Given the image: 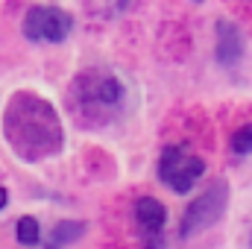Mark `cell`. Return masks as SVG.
<instances>
[{"instance_id": "9", "label": "cell", "mask_w": 252, "mask_h": 249, "mask_svg": "<svg viewBox=\"0 0 252 249\" xmlns=\"http://www.w3.org/2000/svg\"><path fill=\"white\" fill-rule=\"evenodd\" d=\"M15 232H18V241L24 247H35L41 241V226H38L35 217H21L18 226H15Z\"/></svg>"}, {"instance_id": "13", "label": "cell", "mask_w": 252, "mask_h": 249, "mask_svg": "<svg viewBox=\"0 0 252 249\" xmlns=\"http://www.w3.org/2000/svg\"><path fill=\"white\" fill-rule=\"evenodd\" d=\"M250 247H252V241H250Z\"/></svg>"}, {"instance_id": "2", "label": "cell", "mask_w": 252, "mask_h": 249, "mask_svg": "<svg viewBox=\"0 0 252 249\" xmlns=\"http://www.w3.org/2000/svg\"><path fill=\"white\" fill-rule=\"evenodd\" d=\"M124 97L126 88L115 73L100 70V67H88L70 82L67 109L76 118V124L100 126L118 115V109L124 106Z\"/></svg>"}, {"instance_id": "1", "label": "cell", "mask_w": 252, "mask_h": 249, "mask_svg": "<svg viewBox=\"0 0 252 249\" xmlns=\"http://www.w3.org/2000/svg\"><path fill=\"white\" fill-rule=\"evenodd\" d=\"M3 138L9 150L30 164L59 156L64 147V129L59 112L53 109V103H47L44 97L32 91H18L6 103Z\"/></svg>"}, {"instance_id": "12", "label": "cell", "mask_w": 252, "mask_h": 249, "mask_svg": "<svg viewBox=\"0 0 252 249\" xmlns=\"http://www.w3.org/2000/svg\"><path fill=\"white\" fill-rule=\"evenodd\" d=\"M193 3H202V0H193Z\"/></svg>"}, {"instance_id": "11", "label": "cell", "mask_w": 252, "mask_h": 249, "mask_svg": "<svg viewBox=\"0 0 252 249\" xmlns=\"http://www.w3.org/2000/svg\"><path fill=\"white\" fill-rule=\"evenodd\" d=\"M6 202H9V193H6V187H0V211L6 208Z\"/></svg>"}, {"instance_id": "3", "label": "cell", "mask_w": 252, "mask_h": 249, "mask_svg": "<svg viewBox=\"0 0 252 249\" xmlns=\"http://www.w3.org/2000/svg\"><path fill=\"white\" fill-rule=\"evenodd\" d=\"M226 205H229V185H226V182H214L211 187H205L188 208H185L179 235H182V238H193V235L211 229V226L223 217Z\"/></svg>"}, {"instance_id": "5", "label": "cell", "mask_w": 252, "mask_h": 249, "mask_svg": "<svg viewBox=\"0 0 252 249\" xmlns=\"http://www.w3.org/2000/svg\"><path fill=\"white\" fill-rule=\"evenodd\" d=\"M24 35L30 41H38V44H59L70 35L73 30V18L56 9V6H32L27 15H24Z\"/></svg>"}, {"instance_id": "7", "label": "cell", "mask_w": 252, "mask_h": 249, "mask_svg": "<svg viewBox=\"0 0 252 249\" xmlns=\"http://www.w3.org/2000/svg\"><path fill=\"white\" fill-rule=\"evenodd\" d=\"M217 62L223 67H235L244 59V35L232 21H217Z\"/></svg>"}, {"instance_id": "8", "label": "cell", "mask_w": 252, "mask_h": 249, "mask_svg": "<svg viewBox=\"0 0 252 249\" xmlns=\"http://www.w3.org/2000/svg\"><path fill=\"white\" fill-rule=\"evenodd\" d=\"M82 235H85V223H79V220H62L50 232V249H62L67 244H76Z\"/></svg>"}, {"instance_id": "4", "label": "cell", "mask_w": 252, "mask_h": 249, "mask_svg": "<svg viewBox=\"0 0 252 249\" xmlns=\"http://www.w3.org/2000/svg\"><path fill=\"white\" fill-rule=\"evenodd\" d=\"M205 173V161L190 156L188 147H164L161 158H158V179L167 187H173L176 193H185L193 187V182Z\"/></svg>"}, {"instance_id": "10", "label": "cell", "mask_w": 252, "mask_h": 249, "mask_svg": "<svg viewBox=\"0 0 252 249\" xmlns=\"http://www.w3.org/2000/svg\"><path fill=\"white\" fill-rule=\"evenodd\" d=\"M232 150H235L238 156H250L252 153V124L241 126V129L232 135Z\"/></svg>"}, {"instance_id": "6", "label": "cell", "mask_w": 252, "mask_h": 249, "mask_svg": "<svg viewBox=\"0 0 252 249\" xmlns=\"http://www.w3.org/2000/svg\"><path fill=\"white\" fill-rule=\"evenodd\" d=\"M135 220L144 232V244L147 249H161L164 241H161V229H164V220H167V211L158 199L153 196H141L135 202Z\"/></svg>"}]
</instances>
